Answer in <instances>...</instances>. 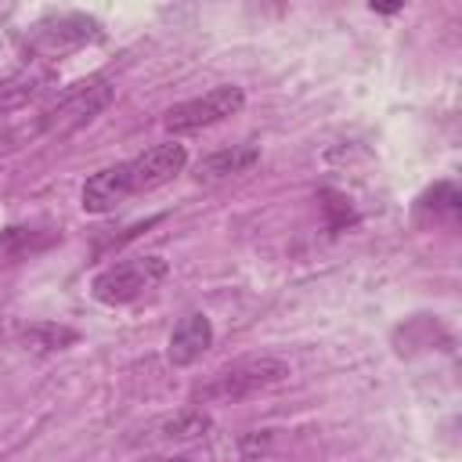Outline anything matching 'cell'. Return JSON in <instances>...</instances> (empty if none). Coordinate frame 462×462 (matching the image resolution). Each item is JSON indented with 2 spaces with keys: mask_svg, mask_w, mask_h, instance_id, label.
Returning <instances> with one entry per match:
<instances>
[{
  "mask_svg": "<svg viewBox=\"0 0 462 462\" xmlns=\"http://www.w3.org/2000/svg\"><path fill=\"white\" fill-rule=\"evenodd\" d=\"M289 379V365L282 357L260 354V357H238L213 372L202 386H195V401H245L260 390H271Z\"/></svg>",
  "mask_w": 462,
  "mask_h": 462,
  "instance_id": "obj_1",
  "label": "cell"
},
{
  "mask_svg": "<svg viewBox=\"0 0 462 462\" xmlns=\"http://www.w3.org/2000/svg\"><path fill=\"white\" fill-rule=\"evenodd\" d=\"M116 97V87L108 79H87L76 83L72 90H65L43 116H40V130L51 137H65L79 126H87L94 116H101Z\"/></svg>",
  "mask_w": 462,
  "mask_h": 462,
  "instance_id": "obj_2",
  "label": "cell"
},
{
  "mask_svg": "<svg viewBox=\"0 0 462 462\" xmlns=\"http://www.w3.org/2000/svg\"><path fill=\"white\" fill-rule=\"evenodd\" d=\"M166 274H170V263L162 256H134V260H123V263L105 267L90 282V292H94L97 303H112L116 307V303H130V300L144 296Z\"/></svg>",
  "mask_w": 462,
  "mask_h": 462,
  "instance_id": "obj_3",
  "label": "cell"
},
{
  "mask_svg": "<svg viewBox=\"0 0 462 462\" xmlns=\"http://www.w3.org/2000/svg\"><path fill=\"white\" fill-rule=\"evenodd\" d=\"M245 105V90L235 87V83H224V87H213L206 90L202 97H191V101H180L166 112L162 126L170 134H191V130H202V126H213L235 112H242Z\"/></svg>",
  "mask_w": 462,
  "mask_h": 462,
  "instance_id": "obj_4",
  "label": "cell"
},
{
  "mask_svg": "<svg viewBox=\"0 0 462 462\" xmlns=\"http://www.w3.org/2000/svg\"><path fill=\"white\" fill-rule=\"evenodd\" d=\"M184 166H188V152H184V144H177V141H166V144H155V148L141 152L137 159L126 162L130 195L170 184Z\"/></svg>",
  "mask_w": 462,
  "mask_h": 462,
  "instance_id": "obj_5",
  "label": "cell"
},
{
  "mask_svg": "<svg viewBox=\"0 0 462 462\" xmlns=\"http://www.w3.org/2000/svg\"><path fill=\"white\" fill-rule=\"evenodd\" d=\"M209 415L199 408H180L173 415L152 419L137 430V437H130V444H184V440H199L209 433Z\"/></svg>",
  "mask_w": 462,
  "mask_h": 462,
  "instance_id": "obj_6",
  "label": "cell"
},
{
  "mask_svg": "<svg viewBox=\"0 0 462 462\" xmlns=\"http://www.w3.org/2000/svg\"><path fill=\"white\" fill-rule=\"evenodd\" d=\"M94 40H101V25L87 14H58V18L40 22L36 32H32V43L40 51H51V54L54 51L61 54L69 47H83V43H94Z\"/></svg>",
  "mask_w": 462,
  "mask_h": 462,
  "instance_id": "obj_7",
  "label": "cell"
},
{
  "mask_svg": "<svg viewBox=\"0 0 462 462\" xmlns=\"http://www.w3.org/2000/svg\"><path fill=\"white\" fill-rule=\"evenodd\" d=\"M209 346H213V325H209V318H206V314H199V310H195V314L180 318V325L170 332L166 357H170V365L188 368V365H195Z\"/></svg>",
  "mask_w": 462,
  "mask_h": 462,
  "instance_id": "obj_8",
  "label": "cell"
},
{
  "mask_svg": "<svg viewBox=\"0 0 462 462\" xmlns=\"http://www.w3.org/2000/svg\"><path fill=\"white\" fill-rule=\"evenodd\" d=\"M123 199H130V180H126V162L105 166L97 173L87 177L83 191H79V206L87 213H108L116 209Z\"/></svg>",
  "mask_w": 462,
  "mask_h": 462,
  "instance_id": "obj_9",
  "label": "cell"
},
{
  "mask_svg": "<svg viewBox=\"0 0 462 462\" xmlns=\"http://www.w3.org/2000/svg\"><path fill=\"white\" fill-rule=\"evenodd\" d=\"M256 162H260V148L256 144H231V148L202 155L195 162V180L199 184H220V180H231L238 173H249Z\"/></svg>",
  "mask_w": 462,
  "mask_h": 462,
  "instance_id": "obj_10",
  "label": "cell"
},
{
  "mask_svg": "<svg viewBox=\"0 0 462 462\" xmlns=\"http://www.w3.org/2000/svg\"><path fill=\"white\" fill-rule=\"evenodd\" d=\"M51 83H54V72H51V69H22V72L0 79V116L25 108V105H29L32 97H40Z\"/></svg>",
  "mask_w": 462,
  "mask_h": 462,
  "instance_id": "obj_11",
  "label": "cell"
},
{
  "mask_svg": "<svg viewBox=\"0 0 462 462\" xmlns=\"http://www.w3.org/2000/svg\"><path fill=\"white\" fill-rule=\"evenodd\" d=\"M18 339L25 350H36V354H51V350H65L79 339L76 328L69 325H58V321H32V325H22L18 328Z\"/></svg>",
  "mask_w": 462,
  "mask_h": 462,
  "instance_id": "obj_12",
  "label": "cell"
},
{
  "mask_svg": "<svg viewBox=\"0 0 462 462\" xmlns=\"http://www.w3.org/2000/svg\"><path fill=\"white\" fill-rule=\"evenodd\" d=\"M51 242H58L54 231H47V235H32L29 227H7L4 238H0V249L11 253V256H25V253H32V249H47Z\"/></svg>",
  "mask_w": 462,
  "mask_h": 462,
  "instance_id": "obj_13",
  "label": "cell"
},
{
  "mask_svg": "<svg viewBox=\"0 0 462 462\" xmlns=\"http://www.w3.org/2000/svg\"><path fill=\"white\" fill-rule=\"evenodd\" d=\"M419 206L422 209H444V213H458V206H462V199H458V191H455V184H437V188H430L422 199H419Z\"/></svg>",
  "mask_w": 462,
  "mask_h": 462,
  "instance_id": "obj_14",
  "label": "cell"
},
{
  "mask_svg": "<svg viewBox=\"0 0 462 462\" xmlns=\"http://www.w3.org/2000/svg\"><path fill=\"white\" fill-rule=\"evenodd\" d=\"M321 199H328V202H325V209H328V213H336V217H332V224H328L332 231H339L343 224H350V220H354V209L346 206V199H343V195H336V191H321Z\"/></svg>",
  "mask_w": 462,
  "mask_h": 462,
  "instance_id": "obj_15",
  "label": "cell"
},
{
  "mask_svg": "<svg viewBox=\"0 0 462 462\" xmlns=\"http://www.w3.org/2000/svg\"><path fill=\"white\" fill-rule=\"evenodd\" d=\"M144 462H195L188 455H159V458H144Z\"/></svg>",
  "mask_w": 462,
  "mask_h": 462,
  "instance_id": "obj_16",
  "label": "cell"
}]
</instances>
